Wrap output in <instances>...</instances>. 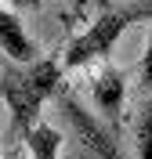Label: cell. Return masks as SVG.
Instances as JSON below:
<instances>
[{"instance_id":"30bf717a","label":"cell","mask_w":152,"mask_h":159,"mask_svg":"<svg viewBox=\"0 0 152 159\" xmlns=\"http://www.w3.org/2000/svg\"><path fill=\"white\" fill-rule=\"evenodd\" d=\"M0 159H4V156H0Z\"/></svg>"},{"instance_id":"3957f363","label":"cell","mask_w":152,"mask_h":159,"mask_svg":"<svg viewBox=\"0 0 152 159\" xmlns=\"http://www.w3.org/2000/svg\"><path fill=\"white\" fill-rule=\"evenodd\" d=\"M58 109H62V116L72 123V130H76V138L87 145V148L94 152L98 159H123L120 156V148H116V130L112 127H105V123H98V119L91 116V112L83 109L80 101L72 98V94H62L58 98Z\"/></svg>"},{"instance_id":"ba28073f","label":"cell","mask_w":152,"mask_h":159,"mask_svg":"<svg viewBox=\"0 0 152 159\" xmlns=\"http://www.w3.org/2000/svg\"><path fill=\"white\" fill-rule=\"evenodd\" d=\"M141 87H145V94H152V29H149L145 54H141Z\"/></svg>"},{"instance_id":"52a82bcc","label":"cell","mask_w":152,"mask_h":159,"mask_svg":"<svg viewBox=\"0 0 152 159\" xmlns=\"http://www.w3.org/2000/svg\"><path fill=\"white\" fill-rule=\"evenodd\" d=\"M134 134H138V159H152V94L145 98L141 112H138Z\"/></svg>"},{"instance_id":"277c9868","label":"cell","mask_w":152,"mask_h":159,"mask_svg":"<svg viewBox=\"0 0 152 159\" xmlns=\"http://www.w3.org/2000/svg\"><path fill=\"white\" fill-rule=\"evenodd\" d=\"M91 98H94V105L105 112L109 127L116 130V123H120V109H123V98H127V83H123L120 69H112L109 61H105V65L91 76Z\"/></svg>"},{"instance_id":"7a4b0ae2","label":"cell","mask_w":152,"mask_h":159,"mask_svg":"<svg viewBox=\"0 0 152 159\" xmlns=\"http://www.w3.org/2000/svg\"><path fill=\"white\" fill-rule=\"evenodd\" d=\"M138 18H152V4H127V7H109L101 11L98 18L87 25L83 33L65 43V54H62V65L65 69H87L91 61L109 58V51L116 47V40L123 36V29Z\"/></svg>"},{"instance_id":"5b68a950","label":"cell","mask_w":152,"mask_h":159,"mask_svg":"<svg viewBox=\"0 0 152 159\" xmlns=\"http://www.w3.org/2000/svg\"><path fill=\"white\" fill-rule=\"evenodd\" d=\"M0 47L7 51V58L22 61V65L36 61V43L25 36L18 15H15V11H7V7H0Z\"/></svg>"},{"instance_id":"6da1fadb","label":"cell","mask_w":152,"mask_h":159,"mask_svg":"<svg viewBox=\"0 0 152 159\" xmlns=\"http://www.w3.org/2000/svg\"><path fill=\"white\" fill-rule=\"evenodd\" d=\"M62 72H65V65L54 54L29 61L18 72H0V98L11 109V134L18 145H25L33 127L40 123L44 101L62 87Z\"/></svg>"},{"instance_id":"8992f818","label":"cell","mask_w":152,"mask_h":159,"mask_svg":"<svg viewBox=\"0 0 152 159\" xmlns=\"http://www.w3.org/2000/svg\"><path fill=\"white\" fill-rule=\"evenodd\" d=\"M25 148H29V159H58V152H62V130L51 127V123H36L33 134L25 138Z\"/></svg>"},{"instance_id":"9c48e42d","label":"cell","mask_w":152,"mask_h":159,"mask_svg":"<svg viewBox=\"0 0 152 159\" xmlns=\"http://www.w3.org/2000/svg\"><path fill=\"white\" fill-rule=\"evenodd\" d=\"M4 4H15V7H36L40 0H4Z\"/></svg>"}]
</instances>
